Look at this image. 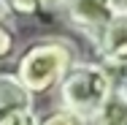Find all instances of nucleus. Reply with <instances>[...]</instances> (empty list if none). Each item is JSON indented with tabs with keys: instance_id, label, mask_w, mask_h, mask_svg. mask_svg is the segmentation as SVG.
<instances>
[{
	"instance_id": "10",
	"label": "nucleus",
	"mask_w": 127,
	"mask_h": 125,
	"mask_svg": "<svg viewBox=\"0 0 127 125\" xmlns=\"http://www.w3.org/2000/svg\"><path fill=\"white\" fill-rule=\"evenodd\" d=\"M108 74V82H111V90L127 95V63L125 65H111V68H103Z\"/></svg>"
},
{
	"instance_id": "13",
	"label": "nucleus",
	"mask_w": 127,
	"mask_h": 125,
	"mask_svg": "<svg viewBox=\"0 0 127 125\" xmlns=\"http://www.w3.org/2000/svg\"><path fill=\"white\" fill-rule=\"evenodd\" d=\"M122 11H125V14H127V0H125V3H122Z\"/></svg>"
},
{
	"instance_id": "6",
	"label": "nucleus",
	"mask_w": 127,
	"mask_h": 125,
	"mask_svg": "<svg viewBox=\"0 0 127 125\" xmlns=\"http://www.w3.org/2000/svg\"><path fill=\"white\" fill-rule=\"evenodd\" d=\"M32 95L14 79V76L0 74V117L11 114V112H30Z\"/></svg>"
},
{
	"instance_id": "11",
	"label": "nucleus",
	"mask_w": 127,
	"mask_h": 125,
	"mask_svg": "<svg viewBox=\"0 0 127 125\" xmlns=\"http://www.w3.org/2000/svg\"><path fill=\"white\" fill-rule=\"evenodd\" d=\"M0 125H35L32 109H30V112H11V114L0 117Z\"/></svg>"
},
{
	"instance_id": "12",
	"label": "nucleus",
	"mask_w": 127,
	"mask_h": 125,
	"mask_svg": "<svg viewBox=\"0 0 127 125\" xmlns=\"http://www.w3.org/2000/svg\"><path fill=\"white\" fill-rule=\"evenodd\" d=\"M62 3H65V0H41V5H43V8H51V5H54V8H60Z\"/></svg>"
},
{
	"instance_id": "4",
	"label": "nucleus",
	"mask_w": 127,
	"mask_h": 125,
	"mask_svg": "<svg viewBox=\"0 0 127 125\" xmlns=\"http://www.w3.org/2000/svg\"><path fill=\"white\" fill-rule=\"evenodd\" d=\"M95 54H97V65L111 68V65H125L127 63V14L119 11L108 25L92 41Z\"/></svg>"
},
{
	"instance_id": "5",
	"label": "nucleus",
	"mask_w": 127,
	"mask_h": 125,
	"mask_svg": "<svg viewBox=\"0 0 127 125\" xmlns=\"http://www.w3.org/2000/svg\"><path fill=\"white\" fill-rule=\"evenodd\" d=\"M87 125H127V95L111 90L105 101L89 114Z\"/></svg>"
},
{
	"instance_id": "3",
	"label": "nucleus",
	"mask_w": 127,
	"mask_h": 125,
	"mask_svg": "<svg viewBox=\"0 0 127 125\" xmlns=\"http://www.w3.org/2000/svg\"><path fill=\"white\" fill-rule=\"evenodd\" d=\"M122 3L125 0H65L60 8L73 30L95 41V35L122 11Z\"/></svg>"
},
{
	"instance_id": "8",
	"label": "nucleus",
	"mask_w": 127,
	"mask_h": 125,
	"mask_svg": "<svg viewBox=\"0 0 127 125\" xmlns=\"http://www.w3.org/2000/svg\"><path fill=\"white\" fill-rule=\"evenodd\" d=\"M35 125H87V120L60 106V109H51V112H46L41 120H35Z\"/></svg>"
},
{
	"instance_id": "1",
	"label": "nucleus",
	"mask_w": 127,
	"mask_h": 125,
	"mask_svg": "<svg viewBox=\"0 0 127 125\" xmlns=\"http://www.w3.org/2000/svg\"><path fill=\"white\" fill-rule=\"evenodd\" d=\"M76 57H78L76 46L68 38H41V41H32L16 57L14 79L32 98L35 95H46L54 87H60L62 76L76 65Z\"/></svg>"
},
{
	"instance_id": "2",
	"label": "nucleus",
	"mask_w": 127,
	"mask_h": 125,
	"mask_svg": "<svg viewBox=\"0 0 127 125\" xmlns=\"http://www.w3.org/2000/svg\"><path fill=\"white\" fill-rule=\"evenodd\" d=\"M108 93H111L108 74L97 63H76L60 82L62 109L73 112L84 120H89V114L105 101Z\"/></svg>"
},
{
	"instance_id": "7",
	"label": "nucleus",
	"mask_w": 127,
	"mask_h": 125,
	"mask_svg": "<svg viewBox=\"0 0 127 125\" xmlns=\"http://www.w3.org/2000/svg\"><path fill=\"white\" fill-rule=\"evenodd\" d=\"M43 11L46 8L41 5V0H0V14L32 19V16H43Z\"/></svg>"
},
{
	"instance_id": "9",
	"label": "nucleus",
	"mask_w": 127,
	"mask_h": 125,
	"mask_svg": "<svg viewBox=\"0 0 127 125\" xmlns=\"http://www.w3.org/2000/svg\"><path fill=\"white\" fill-rule=\"evenodd\" d=\"M16 49V30L8 25L5 19H0V63L8 60Z\"/></svg>"
}]
</instances>
